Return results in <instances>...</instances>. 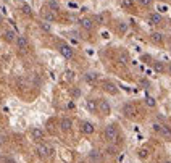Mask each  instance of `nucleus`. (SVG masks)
Listing matches in <instances>:
<instances>
[{"instance_id":"obj_1","label":"nucleus","mask_w":171,"mask_h":163,"mask_svg":"<svg viewBox=\"0 0 171 163\" xmlns=\"http://www.w3.org/2000/svg\"><path fill=\"white\" fill-rule=\"evenodd\" d=\"M103 137L106 139V142L110 144H115L116 140L119 139V131H118V126L116 124H108L103 131Z\"/></svg>"},{"instance_id":"obj_2","label":"nucleus","mask_w":171,"mask_h":163,"mask_svg":"<svg viewBox=\"0 0 171 163\" xmlns=\"http://www.w3.org/2000/svg\"><path fill=\"white\" fill-rule=\"evenodd\" d=\"M35 152H37V155L40 158H52L55 155V148L52 145H48V144L40 142V144H37V147H35Z\"/></svg>"},{"instance_id":"obj_3","label":"nucleus","mask_w":171,"mask_h":163,"mask_svg":"<svg viewBox=\"0 0 171 163\" xmlns=\"http://www.w3.org/2000/svg\"><path fill=\"white\" fill-rule=\"evenodd\" d=\"M153 131L158 132L163 139L171 140V126L169 124H160V123H155L153 124Z\"/></svg>"},{"instance_id":"obj_4","label":"nucleus","mask_w":171,"mask_h":163,"mask_svg":"<svg viewBox=\"0 0 171 163\" xmlns=\"http://www.w3.org/2000/svg\"><path fill=\"white\" fill-rule=\"evenodd\" d=\"M97 111L100 113L102 116H108L111 113V107H110L108 100H105V98H98V100H97Z\"/></svg>"},{"instance_id":"obj_5","label":"nucleus","mask_w":171,"mask_h":163,"mask_svg":"<svg viewBox=\"0 0 171 163\" xmlns=\"http://www.w3.org/2000/svg\"><path fill=\"white\" fill-rule=\"evenodd\" d=\"M58 52H60V55L63 56V58H66V60H71L74 56L73 47H69L68 44H60L58 45Z\"/></svg>"},{"instance_id":"obj_6","label":"nucleus","mask_w":171,"mask_h":163,"mask_svg":"<svg viewBox=\"0 0 171 163\" xmlns=\"http://www.w3.org/2000/svg\"><path fill=\"white\" fill-rule=\"evenodd\" d=\"M121 113H123L126 118H134V116H136V113H137V110H136V107H134L132 103H124L123 108H121Z\"/></svg>"},{"instance_id":"obj_7","label":"nucleus","mask_w":171,"mask_h":163,"mask_svg":"<svg viewBox=\"0 0 171 163\" xmlns=\"http://www.w3.org/2000/svg\"><path fill=\"white\" fill-rule=\"evenodd\" d=\"M73 119H71L69 116H65V118H61L60 119V129L63 132H69L71 129H73Z\"/></svg>"},{"instance_id":"obj_8","label":"nucleus","mask_w":171,"mask_h":163,"mask_svg":"<svg viewBox=\"0 0 171 163\" xmlns=\"http://www.w3.org/2000/svg\"><path fill=\"white\" fill-rule=\"evenodd\" d=\"M81 132L84 134V136H92V134L95 132V126L90 121H82L81 123Z\"/></svg>"},{"instance_id":"obj_9","label":"nucleus","mask_w":171,"mask_h":163,"mask_svg":"<svg viewBox=\"0 0 171 163\" xmlns=\"http://www.w3.org/2000/svg\"><path fill=\"white\" fill-rule=\"evenodd\" d=\"M102 87H103L105 92H108V94H111V95L118 94V86H116L115 82H111V81H103L102 82Z\"/></svg>"},{"instance_id":"obj_10","label":"nucleus","mask_w":171,"mask_h":163,"mask_svg":"<svg viewBox=\"0 0 171 163\" xmlns=\"http://www.w3.org/2000/svg\"><path fill=\"white\" fill-rule=\"evenodd\" d=\"M79 24H81V27H82L84 31H92V29H94V26H95L94 19H92V18H87V16H86V18H81V19H79Z\"/></svg>"},{"instance_id":"obj_11","label":"nucleus","mask_w":171,"mask_h":163,"mask_svg":"<svg viewBox=\"0 0 171 163\" xmlns=\"http://www.w3.org/2000/svg\"><path fill=\"white\" fill-rule=\"evenodd\" d=\"M31 137L34 140H39V142H42V140L45 139V132L40 129V127H32L31 129Z\"/></svg>"},{"instance_id":"obj_12","label":"nucleus","mask_w":171,"mask_h":163,"mask_svg":"<svg viewBox=\"0 0 171 163\" xmlns=\"http://www.w3.org/2000/svg\"><path fill=\"white\" fill-rule=\"evenodd\" d=\"M16 47L19 48V52H24V50H27V47H29V42H27V39L24 36H18L16 37Z\"/></svg>"},{"instance_id":"obj_13","label":"nucleus","mask_w":171,"mask_h":163,"mask_svg":"<svg viewBox=\"0 0 171 163\" xmlns=\"http://www.w3.org/2000/svg\"><path fill=\"white\" fill-rule=\"evenodd\" d=\"M42 19H45V21H48V23H56V19H58V18H56V13L55 11H42Z\"/></svg>"},{"instance_id":"obj_14","label":"nucleus","mask_w":171,"mask_h":163,"mask_svg":"<svg viewBox=\"0 0 171 163\" xmlns=\"http://www.w3.org/2000/svg\"><path fill=\"white\" fill-rule=\"evenodd\" d=\"M3 40L8 42V44H11V42H16V32L11 31V29L3 31Z\"/></svg>"},{"instance_id":"obj_15","label":"nucleus","mask_w":171,"mask_h":163,"mask_svg":"<svg viewBox=\"0 0 171 163\" xmlns=\"http://www.w3.org/2000/svg\"><path fill=\"white\" fill-rule=\"evenodd\" d=\"M150 40L153 42V44H156V45H161V44H163V40H165V37H163V34H161V32L153 31V32L150 34Z\"/></svg>"},{"instance_id":"obj_16","label":"nucleus","mask_w":171,"mask_h":163,"mask_svg":"<svg viewBox=\"0 0 171 163\" xmlns=\"http://www.w3.org/2000/svg\"><path fill=\"white\" fill-rule=\"evenodd\" d=\"M152 66H153V71H155L156 74H163V73L166 71V66L163 65V61H153Z\"/></svg>"},{"instance_id":"obj_17","label":"nucleus","mask_w":171,"mask_h":163,"mask_svg":"<svg viewBox=\"0 0 171 163\" xmlns=\"http://www.w3.org/2000/svg\"><path fill=\"white\" fill-rule=\"evenodd\" d=\"M86 108H87L90 113H97V100H95V98H87V102H86Z\"/></svg>"},{"instance_id":"obj_18","label":"nucleus","mask_w":171,"mask_h":163,"mask_svg":"<svg viewBox=\"0 0 171 163\" xmlns=\"http://www.w3.org/2000/svg\"><path fill=\"white\" fill-rule=\"evenodd\" d=\"M148 23H150L152 26L160 24L161 23V16L158 15V13H150V15H148Z\"/></svg>"},{"instance_id":"obj_19","label":"nucleus","mask_w":171,"mask_h":163,"mask_svg":"<svg viewBox=\"0 0 171 163\" xmlns=\"http://www.w3.org/2000/svg\"><path fill=\"white\" fill-rule=\"evenodd\" d=\"M39 26H40V29L44 31V32H47V34L52 32V23H48V21L40 19V21H39Z\"/></svg>"},{"instance_id":"obj_20","label":"nucleus","mask_w":171,"mask_h":163,"mask_svg":"<svg viewBox=\"0 0 171 163\" xmlns=\"http://www.w3.org/2000/svg\"><path fill=\"white\" fill-rule=\"evenodd\" d=\"M97 79H98V74L94 73V71H87V73L84 74V81L86 82H90L92 84V82H95Z\"/></svg>"},{"instance_id":"obj_21","label":"nucleus","mask_w":171,"mask_h":163,"mask_svg":"<svg viewBox=\"0 0 171 163\" xmlns=\"http://www.w3.org/2000/svg\"><path fill=\"white\" fill-rule=\"evenodd\" d=\"M89 158H90V161H94V163H98V161H100V153H98V150H90Z\"/></svg>"},{"instance_id":"obj_22","label":"nucleus","mask_w":171,"mask_h":163,"mask_svg":"<svg viewBox=\"0 0 171 163\" xmlns=\"http://www.w3.org/2000/svg\"><path fill=\"white\" fill-rule=\"evenodd\" d=\"M145 105H147V107H150V108H155V107H156L155 98H153L152 95H147V97H145Z\"/></svg>"},{"instance_id":"obj_23","label":"nucleus","mask_w":171,"mask_h":163,"mask_svg":"<svg viewBox=\"0 0 171 163\" xmlns=\"http://www.w3.org/2000/svg\"><path fill=\"white\" fill-rule=\"evenodd\" d=\"M48 8L52 11H58L60 10V3L56 2V0H48Z\"/></svg>"},{"instance_id":"obj_24","label":"nucleus","mask_w":171,"mask_h":163,"mask_svg":"<svg viewBox=\"0 0 171 163\" xmlns=\"http://www.w3.org/2000/svg\"><path fill=\"white\" fill-rule=\"evenodd\" d=\"M118 60H119L121 65H127V63H129V56H127V53L121 52V53H119V56H118Z\"/></svg>"},{"instance_id":"obj_25","label":"nucleus","mask_w":171,"mask_h":163,"mask_svg":"<svg viewBox=\"0 0 171 163\" xmlns=\"http://www.w3.org/2000/svg\"><path fill=\"white\" fill-rule=\"evenodd\" d=\"M106 153L113 157V155H116V153H118V148H116L115 145H113V144H110L108 147H106Z\"/></svg>"},{"instance_id":"obj_26","label":"nucleus","mask_w":171,"mask_h":163,"mask_svg":"<svg viewBox=\"0 0 171 163\" xmlns=\"http://www.w3.org/2000/svg\"><path fill=\"white\" fill-rule=\"evenodd\" d=\"M21 11H23V15H26V16H32V11H31L29 5H23L21 6Z\"/></svg>"},{"instance_id":"obj_27","label":"nucleus","mask_w":171,"mask_h":163,"mask_svg":"<svg viewBox=\"0 0 171 163\" xmlns=\"http://www.w3.org/2000/svg\"><path fill=\"white\" fill-rule=\"evenodd\" d=\"M92 19H94L95 24H103V23H105V16H103V15H95Z\"/></svg>"},{"instance_id":"obj_28","label":"nucleus","mask_w":171,"mask_h":163,"mask_svg":"<svg viewBox=\"0 0 171 163\" xmlns=\"http://www.w3.org/2000/svg\"><path fill=\"white\" fill-rule=\"evenodd\" d=\"M121 5L124 6V8H134V2L132 0H119Z\"/></svg>"},{"instance_id":"obj_29","label":"nucleus","mask_w":171,"mask_h":163,"mask_svg":"<svg viewBox=\"0 0 171 163\" xmlns=\"http://www.w3.org/2000/svg\"><path fill=\"white\" fill-rule=\"evenodd\" d=\"M139 157L142 158V160H145L147 157H148V148H140V150H139Z\"/></svg>"},{"instance_id":"obj_30","label":"nucleus","mask_w":171,"mask_h":163,"mask_svg":"<svg viewBox=\"0 0 171 163\" xmlns=\"http://www.w3.org/2000/svg\"><path fill=\"white\" fill-rule=\"evenodd\" d=\"M139 3H140L142 6H145V8H148V6L152 5V0H139Z\"/></svg>"},{"instance_id":"obj_31","label":"nucleus","mask_w":171,"mask_h":163,"mask_svg":"<svg viewBox=\"0 0 171 163\" xmlns=\"http://www.w3.org/2000/svg\"><path fill=\"white\" fill-rule=\"evenodd\" d=\"M71 95H73V97H76V98H77V97L81 95V90L77 89V87H76V89H71Z\"/></svg>"},{"instance_id":"obj_32","label":"nucleus","mask_w":171,"mask_h":163,"mask_svg":"<svg viewBox=\"0 0 171 163\" xmlns=\"http://www.w3.org/2000/svg\"><path fill=\"white\" fill-rule=\"evenodd\" d=\"M119 31L121 32H126L127 31V24L126 23H119Z\"/></svg>"},{"instance_id":"obj_33","label":"nucleus","mask_w":171,"mask_h":163,"mask_svg":"<svg viewBox=\"0 0 171 163\" xmlns=\"http://www.w3.org/2000/svg\"><path fill=\"white\" fill-rule=\"evenodd\" d=\"M68 108H69V110H73V108H74V103H73V102H69V103H68Z\"/></svg>"},{"instance_id":"obj_34","label":"nucleus","mask_w":171,"mask_h":163,"mask_svg":"<svg viewBox=\"0 0 171 163\" xmlns=\"http://www.w3.org/2000/svg\"><path fill=\"white\" fill-rule=\"evenodd\" d=\"M166 69H168V74H169V76H171V63H169V65H168V66H166Z\"/></svg>"},{"instance_id":"obj_35","label":"nucleus","mask_w":171,"mask_h":163,"mask_svg":"<svg viewBox=\"0 0 171 163\" xmlns=\"http://www.w3.org/2000/svg\"><path fill=\"white\" fill-rule=\"evenodd\" d=\"M66 74H68V77H69V79L73 77V71H66Z\"/></svg>"},{"instance_id":"obj_36","label":"nucleus","mask_w":171,"mask_h":163,"mask_svg":"<svg viewBox=\"0 0 171 163\" xmlns=\"http://www.w3.org/2000/svg\"><path fill=\"white\" fill-rule=\"evenodd\" d=\"M163 163H171V160H166V161H163Z\"/></svg>"},{"instance_id":"obj_37","label":"nucleus","mask_w":171,"mask_h":163,"mask_svg":"<svg viewBox=\"0 0 171 163\" xmlns=\"http://www.w3.org/2000/svg\"><path fill=\"white\" fill-rule=\"evenodd\" d=\"M169 126H171V121H169Z\"/></svg>"}]
</instances>
